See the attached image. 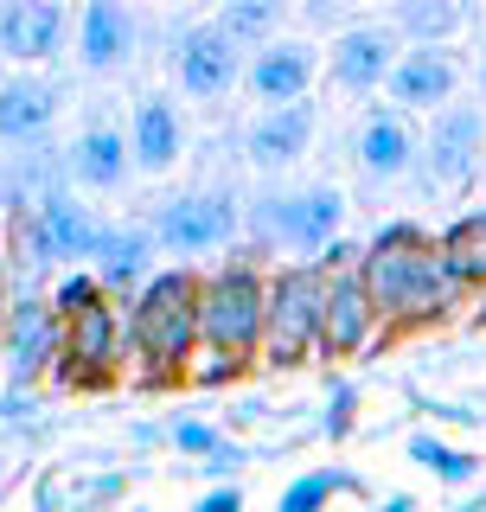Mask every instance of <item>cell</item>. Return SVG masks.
I'll return each mask as SVG.
<instances>
[{"label":"cell","mask_w":486,"mask_h":512,"mask_svg":"<svg viewBox=\"0 0 486 512\" xmlns=\"http://www.w3.org/2000/svg\"><path fill=\"white\" fill-rule=\"evenodd\" d=\"M359 269H365V288H371V301H378L384 327H397V333L442 327V320H455L467 308V288L448 276L442 244H435L416 218L378 224Z\"/></svg>","instance_id":"1"},{"label":"cell","mask_w":486,"mask_h":512,"mask_svg":"<svg viewBox=\"0 0 486 512\" xmlns=\"http://www.w3.org/2000/svg\"><path fill=\"white\" fill-rule=\"evenodd\" d=\"M128 359L141 384H180L199 359V269L173 263L128 301Z\"/></svg>","instance_id":"2"},{"label":"cell","mask_w":486,"mask_h":512,"mask_svg":"<svg viewBox=\"0 0 486 512\" xmlns=\"http://www.w3.org/2000/svg\"><path fill=\"white\" fill-rule=\"evenodd\" d=\"M339 224H346V192L314 180V186H269L256 199H243V244L256 263L275 250H288L295 263H314L339 244Z\"/></svg>","instance_id":"3"},{"label":"cell","mask_w":486,"mask_h":512,"mask_svg":"<svg viewBox=\"0 0 486 512\" xmlns=\"http://www.w3.org/2000/svg\"><path fill=\"white\" fill-rule=\"evenodd\" d=\"M263 314H269V269L250 250L224 256L199 276V352L256 365L263 359Z\"/></svg>","instance_id":"4"},{"label":"cell","mask_w":486,"mask_h":512,"mask_svg":"<svg viewBox=\"0 0 486 512\" xmlns=\"http://www.w3.org/2000/svg\"><path fill=\"white\" fill-rule=\"evenodd\" d=\"M320 308H327V269L320 263H282L269 269V314H263V359L256 365H288L320 359Z\"/></svg>","instance_id":"5"},{"label":"cell","mask_w":486,"mask_h":512,"mask_svg":"<svg viewBox=\"0 0 486 512\" xmlns=\"http://www.w3.org/2000/svg\"><path fill=\"white\" fill-rule=\"evenodd\" d=\"M154 244L167 256H212V250H237L243 237V199L231 186H192L154 205L148 218Z\"/></svg>","instance_id":"6"},{"label":"cell","mask_w":486,"mask_h":512,"mask_svg":"<svg viewBox=\"0 0 486 512\" xmlns=\"http://www.w3.org/2000/svg\"><path fill=\"white\" fill-rule=\"evenodd\" d=\"M128 352V314L109 295H96L90 308L64 314V346H58V384L64 391H109L122 378Z\"/></svg>","instance_id":"7"},{"label":"cell","mask_w":486,"mask_h":512,"mask_svg":"<svg viewBox=\"0 0 486 512\" xmlns=\"http://www.w3.org/2000/svg\"><path fill=\"white\" fill-rule=\"evenodd\" d=\"M480 160H486V103H448L442 116H429L423 160H416L429 192L461 199L467 186H480Z\"/></svg>","instance_id":"8"},{"label":"cell","mask_w":486,"mask_h":512,"mask_svg":"<svg viewBox=\"0 0 486 512\" xmlns=\"http://www.w3.org/2000/svg\"><path fill=\"white\" fill-rule=\"evenodd\" d=\"M58 346H64V320L52 308V295H13L7 327H0V378H7V391L26 397L32 384L52 378Z\"/></svg>","instance_id":"9"},{"label":"cell","mask_w":486,"mask_h":512,"mask_svg":"<svg viewBox=\"0 0 486 512\" xmlns=\"http://www.w3.org/2000/svg\"><path fill=\"white\" fill-rule=\"evenodd\" d=\"M167 64H173L180 96H192V103H224V96L243 84L250 52H237L212 20H186L180 32H173V45H167Z\"/></svg>","instance_id":"10"},{"label":"cell","mask_w":486,"mask_h":512,"mask_svg":"<svg viewBox=\"0 0 486 512\" xmlns=\"http://www.w3.org/2000/svg\"><path fill=\"white\" fill-rule=\"evenodd\" d=\"M378 333H384V314L365 288V269H333L327 308H320V359H359Z\"/></svg>","instance_id":"11"},{"label":"cell","mask_w":486,"mask_h":512,"mask_svg":"<svg viewBox=\"0 0 486 512\" xmlns=\"http://www.w3.org/2000/svg\"><path fill=\"white\" fill-rule=\"evenodd\" d=\"M352 160H359V173L371 186H391V180H403V173H416L423 135H416V122L403 116V109L371 103L359 116V135H352Z\"/></svg>","instance_id":"12"},{"label":"cell","mask_w":486,"mask_h":512,"mask_svg":"<svg viewBox=\"0 0 486 512\" xmlns=\"http://www.w3.org/2000/svg\"><path fill=\"white\" fill-rule=\"evenodd\" d=\"M58 167H64V186H77V192H122L128 173H135L128 128H122V122H90V128H77V135L58 148Z\"/></svg>","instance_id":"13"},{"label":"cell","mask_w":486,"mask_h":512,"mask_svg":"<svg viewBox=\"0 0 486 512\" xmlns=\"http://www.w3.org/2000/svg\"><path fill=\"white\" fill-rule=\"evenodd\" d=\"M397 58H403L397 32L384 26V20H359V26H346L327 45V77H333L339 90H352V96H371L378 84H391Z\"/></svg>","instance_id":"14"},{"label":"cell","mask_w":486,"mask_h":512,"mask_svg":"<svg viewBox=\"0 0 486 512\" xmlns=\"http://www.w3.org/2000/svg\"><path fill=\"white\" fill-rule=\"evenodd\" d=\"M384 90H391V109H403V116H442L461 90V58L448 45H403Z\"/></svg>","instance_id":"15"},{"label":"cell","mask_w":486,"mask_h":512,"mask_svg":"<svg viewBox=\"0 0 486 512\" xmlns=\"http://www.w3.org/2000/svg\"><path fill=\"white\" fill-rule=\"evenodd\" d=\"M64 109V84L45 71H7L0 77V141H7L13 154L20 148H45V135H52Z\"/></svg>","instance_id":"16"},{"label":"cell","mask_w":486,"mask_h":512,"mask_svg":"<svg viewBox=\"0 0 486 512\" xmlns=\"http://www.w3.org/2000/svg\"><path fill=\"white\" fill-rule=\"evenodd\" d=\"M71 13L58 0H0V58H13V71L52 64L71 39Z\"/></svg>","instance_id":"17"},{"label":"cell","mask_w":486,"mask_h":512,"mask_svg":"<svg viewBox=\"0 0 486 512\" xmlns=\"http://www.w3.org/2000/svg\"><path fill=\"white\" fill-rule=\"evenodd\" d=\"M314 77H320V45H307V39H269L263 52H250V64H243V84H250V96L263 109L307 103Z\"/></svg>","instance_id":"18"},{"label":"cell","mask_w":486,"mask_h":512,"mask_svg":"<svg viewBox=\"0 0 486 512\" xmlns=\"http://www.w3.org/2000/svg\"><path fill=\"white\" fill-rule=\"evenodd\" d=\"M32 218H39V237H45V250H52L58 269H84V263H96V244H103L109 224L96 218L71 186L45 192V199L32 205Z\"/></svg>","instance_id":"19"},{"label":"cell","mask_w":486,"mask_h":512,"mask_svg":"<svg viewBox=\"0 0 486 512\" xmlns=\"http://www.w3.org/2000/svg\"><path fill=\"white\" fill-rule=\"evenodd\" d=\"M77 64H84L90 77H109L122 71L128 58H135V39H141V20L122 7V0H90V7H77Z\"/></svg>","instance_id":"20"},{"label":"cell","mask_w":486,"mask_h":512,"mask_svg":"<svg viewBox=\"0 0 486 512\" xmlns=\"http://www.w3.org/2000/svg\"><path fill=\"white\" fill-rule=\"evenodd\" d=\"M154 256H160V244H154V231L148 224H109L103 231V244H96V263H90V276L103 282V295L109 301H135L141 288H148L160 269H154Z\"/></svg>","instance_id":"21"},{"label":"cell","mask_w":486,"mask_h":512,"mask_svg":"<svg viewBox=\"0 0 486 512\" xmlns=\"http://www.w3.org/2000/svg\"><path fill=\"white\" fill-rule=\"evenodd\" d=\"M314 128H320V109L314 103H288V109H263L250 128H243V160L256 173H282L314 148Z\"/></svg>","instance_id":"22"},{"label":"cell","mask_w":486,"mask_h":512,"mask_svg":"<svg viewBox=\"0 0 486 512\" xmlns=\"http://www.w3.org/2000/svg\"><path fill=\"white\" fill-rule=\"evenodd\" d=\"M128 154H135V173H173L186 160V116L173 96H141L135 116H128Z\"/></svg>","instance_id":"23"},{"label":"cell","mask_w":486,"mask_h":512,"mask_svg":"<svg viewBox=\"0 0 486 512\" xmlns=\"http://www.w3.org/2000/svg\"><path fill=\"white\" fill-rule=\"evenodd\" d=\"M442 263H448V276H455L467 295H480L486 288V205H474V212H461L455 224H448L442 237Z\"/></svg>","instance_id":"24"},{"label":"cell","mask_w":486,"mask_h":512,"mask_svg":"<svg viewBox=\"0 0 486 512\" xmlns=\"http://www.w3.org/2000/svg\"><path fill=\"white\" fill-rule=\"evenodd\" d=\"M212 26L237 45V52H263L269 39H282V32H275L282 26V0H224L212 13Z\"/></svg>","instance_id":"25"},{"label":"cell","mask_w":486,"mask_h":512,"mask_svg":"<svg viewBox=\"0 0 486 512\" xmlns=\"http://www.w3.org/2000/svg\"><path fill=\"white\" fill-rule=\"evenodd\" d=\"M467 7H455V0H410V7H397L391 32L403 39L410 32V45H448V32H461Z\"/></svg>","instance_id":"26"},{"label":"cell","mask_w":486,"mask_h":512,"mask_svg":"<svg viewBox=\"0 0 486 512\" xmlns=\"http://www.w3.org/2000/svg\"><path fill=\"white\" fill-rule=\"evenodd\" d=\"M359 480H352L346 468H307L301 480H288V493L275 500V512H327L333 493H352Z\"/></svg>","instance_id":"27"},{"label":"cell","mask_w":486,"mask_h":512,"mask_svg":"<svg viewBox=\"0 0 486 512\" xmlns=\"http://www.w3.org/2000/svg\"><path fill=\"white\" fill-rule=\"evenodd\" d=\"M45 295H52V308H58V320H64V314H77V308H90V301H96V295H103V282H96V276H90V269H64V276H58L52 288H45Z\"/></svg>","instance_id":"28"},{"label":"cell","mask_w":486,"mask_h":512,"mask_svg":"<svg viewBox=\"0 0 486 512\" xmlns=\"http://www.w3.org/2000/svg\"><path fill=\"white\" fill-rule=\"evenodd\" d=\"M352 416H359V384H352V378H333L327 384V436L333 442L352 436Z\"/></svg>","instance_id":"29"},{"label":"cell","mask_w":486,"mask_h":512,"mask_svg":"<svg viewBox=\"0 0 486 512\" xmlns=\"http://www.w3.org/2000/svg\"><path fill=\"white\" fill-rule=\"evenodd\" d=\"M250 365H237V359H218V352H199L192 359V372H186V384H199V391H218V384H237Z\"/></svg>","instance_id":"30"},{"label":"cell","mask_w":486,"mask_h":512,"mask_svg":"<svg viewBox=\"0 0 486 512\" xmlns=\"http://www.w3.org/2000/svg\"><path fill=\"white\" fill-rule=\"evenodd\" d=\"M167 442L180 448V455H212L224 436H218L212 423H192V416H186V423H173V429H167Z\"/></svg>","instance_id":"31"},{"label":"cell","mask_w":486,"mask_h":512,"mask_svg":"<svg viewBox=\"0 0 486 512\" xmlns=\"http://www.w3.org/2000/svg\"><path fill=\"white\" fill-rule=\"evenodd\" d=\"M435 480H448V487H467V480H480V455H467V448H448Z\"/></svg>","instance_id":"32"},{"label":"cell","mask_w":486,"mask_h":512,"mask_svg":"<svg viewBox=\"0 0 486 512\" xmlns=\"http://www.w3.org/2000/svg\"><path fill=\"white\" fill-rule=\"evenodd\" d=\"M237 468H243V448H237V442H218L212 455H205V474H212L218 487H224V480H231Z\"/></svg>","instance_id":"33"},{"label":"cell","mask_w":486,"mask_h":512,"mask_svg":"<svg viewBox=\"0 0 486 512\" xmlns=\"http://www.w3.org/2000/svg\"><path fill=\"white\" fill-rule=\"evenodd\" d=\"M192 512H243V493L231 487V480H224V487H212V493H205V500L192 506Z\"/></svg>","instance_id":"34"},{"label":"cell","mask_w":486,"mask_h":512,"mask_svg":"<svg viewBox=\"0 0 486 512\" xmlns=\"http://www.w3.org/2000/svg\"><path fill=\"white\" fill-rule=\"evenodd\" d=\"M378 512H416V500H403V493H391V500H384Z\"/></svg>","instance_id":"35"},{"label":"cell","mask_w":486,"mask_h":512,"mask_svg":"<svg viewBox=\"0 0 486 512\" xmlns=\"http://www.w3.org/2000/svg\"><path fill=\"white\" fill-rule=\"evenodd\" d=\"M467 301H474V308H467V314H474V320H486V288H480V295H467Z\"/></svg>","instance_id":"36"},{"label":"cell","mask_w":486,"mask_h":512,"mask_svg":"<svg viewBox=\"0 0 486 512\" xmlns=\"http://www.w3.org/2000/svg\"><path fill=\"white\" fill-rule=\"evenodd\" d=\"M474 77H480V96H486V58H480V71H474Z\"/></svg>","instance_id":"37"},{"label":"cell","mask_w":486,"mask_h":512,"mask_svg":"<svg viewBox=\"0 0 486 512\" xmlns=\"http://www.w3.org/2000/svg\"><path fill=\"white\" fill-rule=\"evenodd\" d=\"M480 192H486V160H480Z\"/></svg>","instance_id":"38"},{"label":"cell","mask_w":486,"mask_h":512,"mask_svg":"<svg viewBox=\"0 0 486 512\" xmlns=\"http://www.w3.org/2000/svg\"><path fill=\"white\" fill-rule=\"evenodd\" d=\"M135 512H141V506H135Z\"/></svg>","instance_id":"39"}]
</instances>
